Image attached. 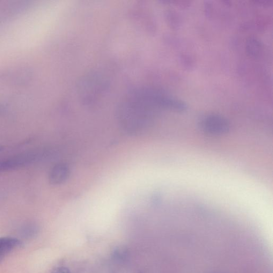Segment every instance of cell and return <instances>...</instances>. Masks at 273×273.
Wrapping results in <instances>:
<instances>
[{
  "mask_svg": "<svg viewBox=\"0 0 273 273\" xmlns=\"http://www.w3.org/2000/svg\"><path fill=\"white\" fill-rule=\"evenodd\" d=\"M40 157V154L35 152L18 154L0 162V171L8 172L25 167L34 163Z\"/></svg>",
  "mask_w": 273,
  "mask_h": 273,
  "instance_id": "3",
  "label": "cell"
},
{
  "mask_svg": "<svg viewBox=\"0 0 273 273\" xmlns=\"http://www.w3.org/2000/svg\"><path fill=\"white\" fill-rule=\"evenodd\" d=\"M4 111V109L3 106L0 105V115H1L3 114Z\"/></svg>",
  "mask_w": 273,
  "mask_h": 273,
  "instance_id": "15",
  "label": "cell"
},
{
  "mask_svg": "<svg viewBox=\"0 0 273 273\" xmlns=\"http://www.w3.org/2000/svg\"><path fill=\"white\" fill-rule=\"evenodd\" d=\"M246 50L249 56L256 58L260 57L262 53V43L256 37L250 36L246 41Z\"/></svg>",
  "mask_w": 273,
  "mask_h": 273,
  "instance_id": "7",
  "label": "cell"
},
{
  "mask_svg": "<svg viewBox=\"0 0 273 273\" xmlns=\"http://www.w3.org/2000/svg\"><path fill=\"white\" fill-rule=\"evenodd\" d=\"M198 124L205 134L213 136L226 134L230 130L229 121L225 116L215 113L203 116Z\"/></svg>",
  "mask_w": 273,
  "mask_h": 273,
  "instance_id": "2",
  "label": "cell"
},
{
  "mask_svg": "<svg viewBox=\"0 0 273 273\" xmlns=\"http://www.w3.org/2000/svg\"><path fill=\"white\" fill-rule=\"evenodd\" d=\"M3 150L2 147H0V152H1Z\"/></svg>",
  "mask_w": 273,
  "mask_h": 273,
  "instance_id": "16",
  "label": "cell"
},
{
  "mask_svg": "<svg viewBox=\"0 0 273 273\" xmlns=\"http://www.w3.org/2000/svg\"><path fill=\"white\" fill-rule=\"evenodd\" d=\"M165 92L160 89L144 86L132 89L118 105L117 119L121 126L130 134L145 129L153 121L162 108Z\"/></svg>",
  "mask_w": 273,
  "mask_h": 273,
  "instance_id": "1",
  "label": "cell"
},
{
  "mask_svg": "<svg viewBox=\"0 0 273 273\" xmlns=\"http://www.w3.org/2000/svg\"><path fill=\"white\" fill-rule=\"evenodd\" d=\"M70 175V169L65 164H58L51 169L49 181L51 185H57L67 180Z\"/></svg>",
  "mask_w": 273,
  "mask_h": 273,
  "instance_id": "5",
  "label": "cell"
},
{
  "mask_svg": "<svg viewBox=\"0 0 273 273\" xmlns=\"http://www.w3.org/2000/svg\"><path fill=\"white\" fill-rule=\"evenodd\" d=\"M103 81L97 76L91 77L80 86V91L84 99L86 101H91L93 98L95 97V94L101 93L99 90H104V86L105 84L102 83Z\"/></svg>",
  "mask_w": 273,
  "mask_h": 273,
  "instance_id": "4",
  "label": "cell"
},
{
  "mask_svg": "<svg viewBox=\"0 0 273 273\" xmlns=\"http://www.w3.org/2000/svg\"><path fill=\"white\" fill-rule=\"evenodd\" d=\"M255 2L257 3L261 4V5H269L271 3H272V1H269V0H263V1H260V0H258V1H255Z\"/></svg>",
  "mask_w": 273,
  "mask_h": 273,
  "instance_id": "14",
  "label": "cell"
},
{
  "mask_svg": "<svg viewBox=\"0 0 273 273\" xmlns=\"http://www.w3.org/2000/svg\"><path fill=\"white\" fill-rule=\"evenodd\" d=\"M179 60L182 67L187 71L195 68L196 62L193 57L189 54H182L180 55Z\"/></svg>",
  "mask_w": 273,
  "mask_h": 273,
  "instance_id": "9",
  "label": "cell"
},
{
  "mask_svg": "<svg viewBox=\"0 0 273 273\" xmlns=\"http://www.w3.org/2000/svg\"><path fill=\"white\" fill-rule=\"evenodd\" d=\"M165 18L169 26L174 30H178L182 25V18L175 10H167L165 12Z\"/></svg>",
  "mask_w": 273,
  "mask_h": 273,
  "instance_id": "8",
  "label": "cell"
},
{
  "mask_svg": "<svg viewBox=\"0 0 273 273\" xmlns=\"http://www.w3.org/2000/svg\"><path fill=\"white\" fill-rule=\"evenodd\" d=\"M20 245L21 242L16 238H0V264L7 255Z\"/></svg>",
  "mask_w": 273,
  "mask_h": 273,
  "instance_id": "6",
  "label": "cell"
},
{
  "mask_svg": "<svg viewBox=\"0 0 273 273\" xmlns=\"http://www.w3.org/2000/svg\"><path fill=\"white\" fill-rule=\"evenodd\" d=\"M213 5L212 1H205L204 2V9L206 16L211 17L213 11Z\"/></svg>",
  "mask_w": 273,
  "mask_h": 273,
  "instance_id": "11",
  "label": "cell"
},
{
  "mask_svg": "<svg viewBox=\"0 0 273 273\" xmlns=\"http://www.w3.org/2000/svg\"><path fill=\"white\" fill-rule=\"evenodd\" d=\"M52 273H70V270L65 267H57L53 270Z\"/></svg>",
  "mask_w": 273,
  "mask_h": 273,
  "instance_id": "13",
  "label": "cell"
},
{
  "mask_svg": "<svg viewBox=\"0 0 273 273\" xmlns=\"http://www.w3.org/2000/svg\"><path fill=\"white\" fill-rule=\"evenodd\" d=\"M172 2L175 4L176 5L181 7V8L183 9L188 8L191 4V2L189 1H173Z\"/></svg>",
  "mask_w": 273,
  "mask_h": 273,
  "instance_id": "12",
  "label": "cell"
},
{
  "mask_svg": "<svg viewBox=\"0 0 273 273\" xmlns=\"http://www.w3.org/2000/svg\"><path fill=\"white\" fill-rule=\"evenodd\" d=\"M128 256V250L125 248L118 247L113 252V257L115 260L118 261H123L126 259Z\"/></svg>",
  "mask_w": 273,
  "mask_h": 273,
  "instance_id": "10",
  "label": "cell"
}]
</instances>
